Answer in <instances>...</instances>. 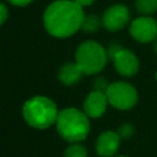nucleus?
Wrapping results in <instances>:
<instances>
[{
  "label": "nucleus",
  "instance_id": "obj_1",
  "mask_svg": "<svg viewBox=\"0 0 157 157\" xmlns=\"http://www.w3.org/2000/svg\"><path fill=\"white\" fill-rule=\"evenodd\" d=\"M83 18V7L75 0H56L45 9L43 22L49 34L66 38L82 28Z\"/></svg>",
  "mask_w": 157,
  "mask_h": 157
},
{
  "label": "nucleus",
  "instance_id": "obj_2",
  "mask_svg": "<svg viewBox=\"0 0 157 157\" xmlns=\"http://www.w3.org/2000/svg\"><path fill=\"white\" fill-rule=\"evenodd\" d=\"M55 124L61 137L69 142L82 141L90 132L88 115L76 108L60 110Z\"/></svg>",
  "mask_w": 157,
  "mask_h": 157
},
{
  "label": "nucleus",
  "instance_id": "obj_3",
  "mask_svg": "<svg viewBox=\"0 0 157 157\" xmlns=\"http://www.w3.org/2000/svg\"><path fill=\"white\" fill-rule=\"evenodd\" d=\"M23 118L28 125L36 129H47L56 123L59 112L55 103L44 96L28 99L22 109Z\"/></svg>",
  "mask_w": 157,
  "mask_h": 157
},
{
  "label": "nucleus",
  "instance_id": "obj_4",
  "mask_svg": "<svg viewBox=\"0 0 157 157\" xmlns=\"http://www.w3.org/2000/svg\"><path fill=\"white\" fill-rule=\"evenodd\" d=\"M108 52L105 48L94 40L81 43L75 54V63L83 74L99 72L107 64Z\"/></svg>",
  "mask_w": 157,
  "mask_h": 157
},
{
  "label": "nucleus",
  "instance_id": "obj_5",
  "mask_svg": "<svg viewBox=\"0 0 157 157\" xmlns=\"http://www.w3.org/2000/svg\"><path fill=\"white\" fill-rule=\"evenodd\" d=\"M109 104L114 108L125 110L132 108L137 102V92L128 82H114L110 83L105 91Z\"/></svg>",
  "mask_w": 157,
  "mask_h": 157
},
{
  "label": "nucleus",
  "instance_id": "obj_6",
  "mask_svg": "<svg viewBox=\"0 0 157 157\" xmlns=\"http://www.w3.org/2000/svg\"><path fill=\"white\" fill-rule=\"evenodd\" d=\"M108 56L113 59L115 70L123 76H134L139 70V59L129 49L113 44L108 49Z\"/></svg>",
  "mask_w": 157,
  "mask_h": 157
},
{
  "label": "nucleus",
  "instance_id": "obj_7",
  "mask_svg": "<svg viewBox=\"0 0 157 157\" xmlns=\"http://www.w3.org/2000/svg\"><path fill=\"white\" fill-rule=\"evenodd\" d=\"M130 34L141 43H150L157 38V21L150 16H141L130 23Z\"/></svg>",
  "mask_w": 157,
  "mask_h": 157
},
{
  "label": "nucleus",
  "instance_id": "obj_8",
  "mask_svg": "<svg viewBox=\"0 0 157 157\" xmlns=\"http://www.w3.org/2000/svg\"><path fill=\"white\" fill-rule=\"evenodd\" d=\"M130 20L129 9L123 4H115L108 7L102 17L103 26L109 31H118L124 28Z\"/></svg>",
  "mask_w": 157,
  "mask_h": 157
},
{
  "label": "nucleus",
  "instance_id": "obj_9",
  "mask_svg": "<svg viewBox=\"0 0 157 157\" xmlns=\"http://www.w3.org/2000/svg\"><path fill=\"white\" fill-rule=\"evenodd\" d=\"M108 97L105 92L102 91H92L85 99L83 109L85 113L91 118H99L107 109L108 105Z\"/></svg>",
  "mask_w": 157,
  "mask_h": 157
},
{
  "label": "nucleus",
  "instance_id": "obj_10",
  "mask_svg": "<svg viewBox=\"0 0 157 157\" xmlns=\"http://www.w3.org/2000/svg\"><path fill=\"white\" fill-rule=\"evenodd\" d=\"M120 136L118 132L107 130L103 131L96 142V151L101 157H112L119 148L120 145Z\"/></svg>",
  "mask_w": 157,
  "mask_h": 157
},
{
  "label": "nucleus",
  "instance_id": "obj_11",
  "mask_svg": "<svg viewBox=\"0 0 157 157\" xmlns=\"http://www.w3.org/2000/svg\"><path fill=\"white\" fill-rule=\"evenodd\" d=\"M83 72L77 66L76 63H67L65 64L59 71V78L64 85H74L80 81Z\"/></svg>",
  "mask_w": 157,
  "mask_h": 157
},
{
  "label": "nucleus",
  "instance_id": "obj_12",
  "mask_svg": "<svg viewBox=\"0 0 157 157\" xmlns=\"http://www.w3.org/2000/svg\"><path fill=\"white\" fill-rule=\"evenodd\" d=\"M136 9L142 15H151L157 10V0H136Z\"/></svg>",
  "mask_w": 157,
  "mask_h": 157
},
{
  "label": "nucleus",
  "instance_id": "obj_13",
  "mask_svg": "<svg viewBox=\"0 0 157 157\" xmlns=\"http://www.w3.org/2000/svg\"><path fill=\"white\" fill-rule=\"evenodd\" d=\"M101 27V20L96 15H88L85 16L82 22V28L86 32H94Z\"/></svg>",
  "mask_w": 157,
  "mask_h": 157
},
{
  "label": "nucleus",
  "instance_id": "obj_14",
  "mask_svg": "<svg viewBox=\"0 0 157 157\" xmlns=\"http://www.w3.org/2000/svg\"><path fill=\"white\" fill-rule=\"evenodd\" d=\"M64 157H87V151L82 145L72 144L65 150Z\"/></svg>",
  "mask_w": 157,
  "mask_h": 157
},
{
  "label": "nucleus",
  "instance_id": "obj_15",
  "mask_svg": "<svg viewBox=\"0 0 157 157\" xmlns=\"http://www.w3.org/2000/svg\"><path fill=\"white\" fill-rule=\"evenodd\" d=\"M118 134H119V136L120 137H123V139H128V137H130L131 135H132V132H134V128H132V125L131 124H123L120 128H119V130L117 131Z\"/></svg>",
  "mask_w": 157,
  "mask_h": 157
},
{
  "label": "nucleus",
  "instance_id": "obj_16",
  "mask_svg": "<svg viewBox=\"0 0 157 157\" xmlns=\"http://www.w3.org/2000/svg\"><path fill=\"white\" fill-rule=\"evenodd\" d=\"M108 86H109V85H107V81H105L104 78H102V77H99V78H97V80L94 81V90H96V91L105 92L107 88H108Z\"/></svg>",
  "mask_w": 157,
  "mask_h": 157
},
{
  "label": "nucleus",
  "instance_id": "obj_17",
  "mask_svg": "<svg viewBox=\"0 0 157 157\" xmlns=\"http://www.w3.org/2000/svg\"><path fill=\"white\" fill-rule=\"evenodd\" d=\"M7 16H9L7 7H6V6H5L2 2H0V25H2V23L6 21Z\"/></svg>",
  "mask_w": 157,
  "mask_h": 157
},
{
  "label": "nucleus",
  "instance_id": "obj_18",
  "mask_svg": "<svg viewBox=\"0 0 157 157\" xmlns=\"http://www.w3.org/2000/svg\"><path fill=\"white\" fill-rule=\"evenodd\" d=\"M9 2H11L12 5H16V6H26L28 5L32 0H7Z\"/></svg>",
  "mask_w": 157,
  "mask_h": 157
},
{
  "label": "nucleus",
  "instance_id": "obj_19",
  "mask_svg": "<svg viewBox=\"0 0 157 157\" xmlns=\"http://www.w3.org/2000/svg\"><path fill=\"white\" fill-rule=\"evenodd\" d=\"M78 5H81L82 7H85V6H88V5H91L94 0H75Z\"/></svg>",
  "mask_w": 157,
  "mask_h": 157
},
{
  "label": "nucleus",
  "instance_id": "obj_20",
  "mask_svg": "<svg viewBox=\"0 0 157 157\" xmlns=\"http://www.w3.org/2000/svg\"><path fill=\"white\" fill-rule=\"evenodd\" d=\"M153 49H155V53L157 54V40L155 42V44H153Z\"/></svg>",
  "mask_w": 157,
  "mask_h": 157
},
{
  "label": "nucleus",
  "instance_id": "obj_21",
  "mask_svg": "<svg viewBox=\"0 0 157 157\" xmlns=\"http://www.w3.org/2000/svg\"><path fill=\"white\" fill-rule=\"evenodd\" d=\"M156 78H157V72H156Z\"/></svg>",
  "mask_w": 157,
  "mask_h": 157
},
{
  "label": "nucleus",
  "instance_id": "obj_22",
  "mask_svg": "<svg viewBox=\"0 0 157 157\" xmlns=\"http://www.w3.org/2000/svg\"><path fill=\"white\" fill-rule=\"evenodd\" d=\"M118 157H124V156H118Z\"/></svg>",
  "mask_w": 157,
  "mask_h": 157
}]
</instances>
